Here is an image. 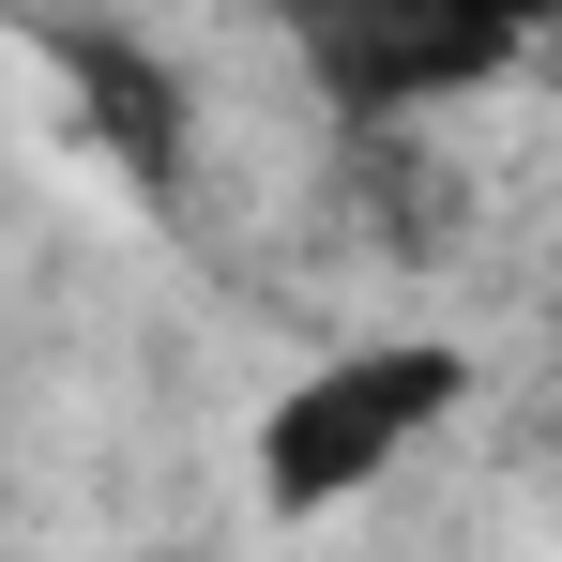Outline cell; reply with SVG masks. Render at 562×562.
<instances>
[{
    "label": "cell",
    "instance_id": "3957f363",
    "mask_svg": "<svg viewBox=\"0 0 562 562\" xmlns=\"http://www.w3.org/2000/svg\"><path fill=\"white\" fill-rule=\"evenodd\" d=\"M517 15H532V31H562V0H517Z\"/></svg>",
    "mask_w": 562,
    "mask_h": 562
},
{
    "label": "cell",
    "instance_id": "6da1fadb",
    "mask_svg": "<svg viewBox=\"0 0 562 562\" xmlns=\"http://www.w3.org/2000/svg\"><path fill=\"white\" fill-rule=\"evenodd\" d=\"M457 411H471V350H441V335H366V350L304 366L274 411H259V502H274V517H335V502H366L395 457H426Z\"/></svg>",
    "mask_w": 562,
    "mask_h": 562
},
{
    "label": "cell",
    "instance_id": "7a4b0ae2",
    "mask_svg": "<svg viewBox=\"0 0 562 562\" xmlns=\"http://www.w3.org/2000/svg\"><path fill=\"white\" fill-rule=\"evenodd\" d=\"M46 61L77 77V122H92L106 153H122V183H137V198H168V183H183V92H168V61H153V46L46 31Z\"/></svg>",
    "mask_w": 562,
    "mask_h": 562
}]
</instances>
